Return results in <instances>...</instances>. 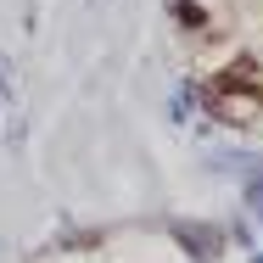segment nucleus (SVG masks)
I'll return each mask as SVG.
<instances>
[{
    "label": "nucleus",
    "mask_w": 263,
    "mask_h": 263,
    "mask_svg": "<svg viewBox=\"0 0 263 263\" xmlns=\"http://www.w3.org/2000/svg\"><path fill=\"white\" fill-rule=\"evenodd\" d=\"M179 241H185L196 258H213V252H218V230H196V224H179Z\"/></svg>",
    "instance_id": "f257e3e1"
},
{
    "label": "nucleus",
    "mask_w": 263,
    "mask_h": 263,
    "mask_svg": "<svg viewBox=\"0 0 263 263\" xmlns=\"http://www.w3.org/2000/svg\"><path fill=\"white\" fill-rule=\"evenodd\" d=\"M252 263H263V258H252Z\"/></svg>",
    "instance_id": "f03ea898"
}]
</instances>
